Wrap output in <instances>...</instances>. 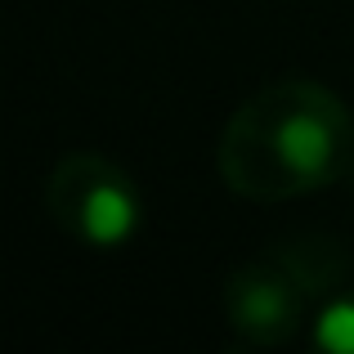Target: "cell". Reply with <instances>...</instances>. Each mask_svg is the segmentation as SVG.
I'll return each instance as SVG.
<instances>
[{
	"label": "cell",
	"instance_id": "obj_4",
	"mask_svg": "<svg viewBox=\"0 0 354 354\" xmlns=\"http://www.w3.org/2000/svg\"><path fill=\"white\" fill-rule=\"evenodd\" d=\"M287 269L292 278L305 287L310 296H337L341 287H350V274H354V260L350 251L341 247L337 238H323V234H296L278 247H269Z\"/></svg>",
	"mask_w": 354,
	"mask_h": 354
},
{
	"label": "cell",
	"instance_id": "obj_1",
	"mask_svg": "<svg viewBox=\"0 0 354 354\" xmlns=\"http://www.w3.org/2000/svg\"><path fill=\"white\" fill-rule=\"evenodd\" d=\"M354 166V117L337 90L310 77L260 86L229 113L216 144L225 189L247 202H292L346 180Z\"/></svg>",
	"mask_w": 354,
	"mask_h": 354
},
{
	"label": "cell",
	"instance_id": "obj_5",
	"mask_svg": "<svg viewBox=\"0 0 354 354\" xmlns=\"http://www.w3.org/2000/svg\"><path fill=\"white\" fill-rule=\"evenodd\" d=\"M314 346L328 354H354V287L328 296V305L314 319Z\"/></svg>",
	"mask_w": 354,
	"mask_h": 354
},
{
	"label": "cell",
	"instance_id": "obj_2",
	"mask_svg": "<svg viewBox=\"0 0 354 354\" xmlns=\"http://www.w3.org/2000/svg\"><path fill=\"white\" fill-rule=\"evenodd\" d=\"M45 211L72 242L117 251L144 225L139 184L104 153H68L45 175Z\"/></svg>",
	"mask_w": 354,
	"mask_h": 354
},
{
	"label": "cell",
	"instance_id": "obj_3",
	"mask_svg": "<svg viewBox=\"0 0 354 354\" xmlns=\"http://www.w3.org/2000/svg\"><path fill=\"white\" fill-rule=\"evenodd\" d=\"M310 292L292 278V269L265 251L229 274L225 283V319L247 346H283L305 323Z\"/></svg>",
	"mask_w": 354,
	"mask_h": 354
}]
</instances>
